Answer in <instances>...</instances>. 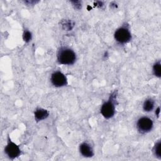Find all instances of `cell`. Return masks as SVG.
<instances>
[{"instance_id":"cell-1","label":"cell","mask_w":161,"mask_h":161,"mask_svg":"<svg viewBox=\"0 0 161 161\" xmlns=\"http://www.w3.org/2000/svg\"><path fill=\"white\" fill-rule=\"evenodd\" d=\"M76 60L74 52L68 48H62L58 52L57 60L60 64L72 65Z\"/></svg>"},{"instance_id":"cell-2","label":"cell","mask_w":161,"mask_h":161,"mask_svg":"<svg viewBox=\"0 0 161 161\" xmlns=\"http://www.w3.org/2000/svg\"><path fill=\"white\" fill-rule=\"evenodd\" d=\"M4 152L10 159H14L21 155V150L19 147L14 142L8 140V143L5 147Z\"/></svg>"},{"instance_id":"cell-3","label":"cell","mask_w":161,"mask_h":161,"mask_svg":"<svg viewBox=\"0 0 161 161\" xmlns=\"http://www.w3.org/2000/svg\"><path fill=\"white\" fill-rule=\"evenodd\" d=\"M114 38L119 43H126L131 40V35L126 28L121 27L115 31Z\"/></svg>"},{"instance_id":"cell-4","label":"cell","mask_w":161,"mask_h":161,"mask_svg":"<svg viewBox=\"0 0 161 161\" xmlns=\"http://www.w3.org/2000/svg\"><path fill=\"white\" fill-rule=\"evenodd\" d=\"M153 125L152 120L148 117H142L137 121V128L142 133L151 131L153 128Z\"/></svg>"},{"instance_id":"cell-5","label":"cell","mask_w":161,"mask_h":161,"mask_svg":"<svg viewBox=\"0 0 161 161\" xmlns=\"http://www.w3.org/2000/svg\"><path fill=\"white\" fill-rule=\"evenodd\" d=\"M115 112V108L114 103L111 98L108 101L104 103L101 109V113L102 115L106 119L111 118L113 116Z\"/></svg>"},{"instance_id":"cell-6","label":"cell","mask_w":161,"mask_h":161,"mask_svg":"<svg viewBox=\"0 0 161 161\" xmlns=\"http://www.w3.org/2000/svg\"><path fill=\"white\" fill-rule=\"evenodd\" d=\"M51 82L55 87H62L67 84V80L65 75L59 71L55 72L52 74Z\"/></svg>"},{"instance_id":"cell-7","label":"cell","mask_w":161,"mask_h":161,"mask_svg":"<svg viewBox=\"0 0 161 161\" xmlns=\"http://www.w3.org/2000/svg\"><path fill=\"white\" fill-rule=\"evenodd\" d=\"M79 150L82 155L85 157H91L94 155V152L92 147L87 143H82L80 144Z\"/></svg>"},{"instance_id":"cell-8","label":"cell","mask_w":161,"mask_h":161,"mask_svg":"<svg viewBox=\"0 0 161 161\" xmlns=\"http://www.w3.org/2000/svg\"><path fill=\"white\" fill-rule=\"evenodd\" d=\"M49 115V113L47 110L44 109H37L35 112V118L37 121H42L47 118Z\"/></svg>"},{"instance_id":"cell-9","label":"cell","mask_w":161,"mask_h":161,"mask_svg":"<svg viewBox=\"0 0 161 161\" xmlns=\"http://www.w3.org/2000/svg\"><path fill=\"white\" fill-rule=\"evenodd\" d=\"M153 107H154V102L152 99H147L144 103H143V109L145 111H147V112H149V111H151L153 109Z\"/></svg>"},{"instance_id":"cell-10","label":"cell","mask_w":161,"mask_h":161,"mask_svg":"<svg viewBox=\"0 0 161 161\" xmlns=\"http://www.w3.org/2000/svg\"><path fill=\"white\" fill-rule=\"evenodd\" d=\"M153 72L155 76L160 77L161 75V67L160 62H156L153 67Z\"/></svg>"},{"instance_id":"cell-11","label":"cell","mask_w":161,"mask_h":161,"mask_svg":"<svg viewBox=\"0 0 161 161\" xmlns=\"http://www.w3.org/2000/svg\"><path fill=\"white\" fill-rule=\"evenodd\" d=\"M160 146H161V144H160V142H157L154 148H153V152H154V154L155 155L158 157V158H160V157H161V152H160Z\"/></svg>"},{"instance_id":"cell-12","label":"cell","mask_w":161,"mask_h":161,"mask_svg":"<svg viewBox=\"0 0 161 161\" xmlns=\"http://www.w3.org/2000/svg\"><path fill=\"white\" fill-rule=\"evenodd\" d=\"M31 39V33L29 31H25L23 33V40L26 42H28Z\"/></svg>"},{"instance_id":"cell-13","label":"cell","mask_w":161,"mask_h":161,"mask_svg":"<svg viewBox=\"0 0 161 161\" xmlns=\"http://www.w3.org/2000/svg\"><path fill=\"white\" fill-rule=\"evenodd\" d=\"M155 113H157V115L158 116L159 113H160V108H157V111H156Z\"/></svg>"}]
</instances>
